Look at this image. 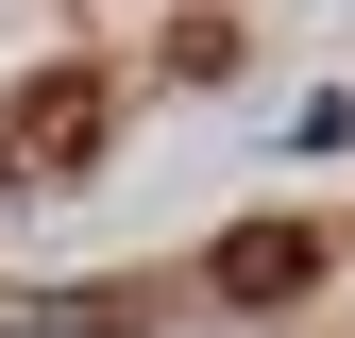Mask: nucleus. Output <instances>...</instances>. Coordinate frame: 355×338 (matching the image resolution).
<instances>
[{
    "instance_id": "f257e3e1",
    "label": "nucleus",
    "mask_w": 355,
    "mask_h": 338,
    "mask_svg": "<svg viewBox=\"0 0 355 338\" xmlns=\"http://www.w3.org/2000/svg\"><path fill=\"white\" fill-rule=\"evenodd\" d=\"M322 271H338L322 220H237V237L203 254V287H220V305H254V321H271V305H322Z\"/></svg>"
},
{
    "instance_id": "f03ea898",
    "label": "nucleus",
    "mask_w": 355,
    "mask_h": 338,
    "mask_svg": "<svg viewBox=\"0 0 355 338\" xmlns=\"http://www.w3.org/2000/svg\"><path fill=\"white\" fill-rule=\"evenodd\" d=\"M0 152H17V169H85V152H102V84H85V68L17 84V102H0Z\"/></svg>"
},
{
    "instance_id": "7ed1b4c3",
    "label": "nucleus",
    "mask_w": 355,
    "mask_h": 338,
    "mask_svg": "<svg viewBox=\"0 0 355 338\" xmlns=\"http://www.w3.org/2000/svg\"><path fill=\"white\" fill-rule=\"evenodd\" d=\"M169 84H237V34H220V17H169Z\"/></svg>"
},
{
    "instance_id": "20e7f679",
    "label": "nucleus",
    "mask_w": 355,
    "mask_h": 338,
    "mask_svg": "<svg viewBox=\"0 0 355 338\" xmlns=\"http://www.w3.org/2000/svg\"><path fill=\"white\" fill-rule=\"evenodd\" d=\"M0 186H17V152H0Z\"/></svg>"
}]
</instances>
